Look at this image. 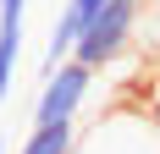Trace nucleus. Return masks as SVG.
<instances>
[{
  "mask_svg": "<svg viewBox=\"0 0 160 154\" xmlns=\"http://www.w3.org/2000/svg\"><path fill=\"white\" fill-rule=\"evenodd\" d=\"M78 154H160V138H155V127H149L138 99H116L78 138Z\"/></svg>",
  "mask_w": 160,
  "mask_h": 154,
  "instance_id": "obj_2",
  "label": "nucleus"
},
{
  "mask_svg": "<svg viewBox=\"0 0 160 154\" xmlns=\"http://www.w3.org/2000/svg\"><path fill=\"white\" fill-rule=\"evenodd\" d=\"M88 94H94V72L83 61L50 66L44 83H39V99H33V127L39 121H78V110L88 105Z\"/></svg>",
  "mask_w": 160,
  "mask_h": 154,
  "instance_id": "obj_3",
  "label": "nucleus"
},
{
  "mask_svg": "<svg viewBox=\"0 0 160 154\" xmlns=\"http://www.w3.org/2000/svg\"><path fill=\"white\" fill-rule=\"evenodd\" d=\"M22 17L28 0H0V105L17 88V66H22Z\"/></svg>",
  "mask_w": 160,
  "mask_h": 154,
  "instance_id": "obj_4",
  "label": "nucleus"
},
{
  "mask_svg": "<svg viewBox=\"0 0 160 154\" xmlns=\"http://www.w3.org/2000/svg\"><path fill=\"white\" fill-rule=\"evenodd\" d=\"M138 44L149 50V66H160V0H144V28H138Z\"/></svg>",
  "mask_w": 160,
  "mask_h": 154,
  "instance_id": "obj_6",
  "label": "nucleus"
},
{
  "mask_svg": "<svg viewBox=\"0 0 160 154\" xmlns=\"http://www.w3.org/2000/svg\"><path fill=\"white\" fill-rule=\"evenodd\" d=\"M0 154H6V138H0Z\"/></svg>",
  "mask_w": 160,
  "mask_h": 154,
  "instance_id": "obj_8",
  "label": "nucleus"
},
{
  "mask_svg": "<svg viewBox=\"0 0 160 154\" xmlns=\"http://www.w3.org/2000/svg\"><path fill=\"white\" fill-rule=\"evenodd\" d=\"M138 28H144V0H105V11L83 28L78 50H72V61H83L94 77L111 72V66H122V61L132 55Z\"/></svg>",
  "mask_w": 160,
  "mask_h": 154,
  "instance_id": "obj_1",
  "label": "nucleus"
},
{
  "mask_svg": "<svg viewBox=\"0 0 160 154\" xmlns=\"http://www.w3.org/2000/svg\"><path fill=\"white\" fill-rule=\"evenodd\" d=\"M78 138H83L78 121H39L17 154H78Z\"/></svg>",
  "mask_w": 160,
  "mask_h": 154,
  "instance_id": "obj_5",
  "label": "nucleus"
},
{
  "mask_svg": "<svg viewBox=\"0 0 160 154\" xmlns=\"http://www.w3.org/2000/svg\"><path fill=\"white\" fill-rule=\"evenodd\" d=\"M138 105H144V116H149V127H155V138H160V66H149V83L138 94H132Z\"/></svg>",
  "mask_w": 160,
  "mask_h": 154,
  "instance_id": "obj_7",
  "label": "nucleus"
}]
</instances>
